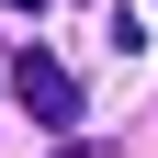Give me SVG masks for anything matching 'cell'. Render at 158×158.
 Listing matches in <instances>:
<instances>
[{"instance_id":"3","label":"cell","mask_w":158,"mask_h":158,"mask_svg":"<svg viewBox=\"0 0 158 158\" xmlns=\"http://www.w3.org/2000/svg\"><path fill=\"white\" fill-rule=\"evenodd\" d=\"M11 11H45V0H11Z\"/></svg>"},{"instance_id":"1","label":"cell","mask_w":158,"mask_h":158,"mask_svg":"<svg viewBox=\"0 0 158 158\" xmlns=\"http://www.w3.org/2000/svg\"><path fill=\"white\" fill-rule=\"evenodd\" d=\"M11 102H23L34 124H79V79L56 68L45 45H23V56H11Z\"/></svg>"},{"instance_id":"2","label":"cell","mask_w":158,"mask_h":158,"mask_svg":"<svg viewBox=\"0 0 158 158\" xmlns=\"http://www.w3.org/2000/svg\"><path fill=\"white\" fill-rule=\"evenodd\" d=\"M68 158H113V147H68Z\"/></svg>"}]
</instances>
